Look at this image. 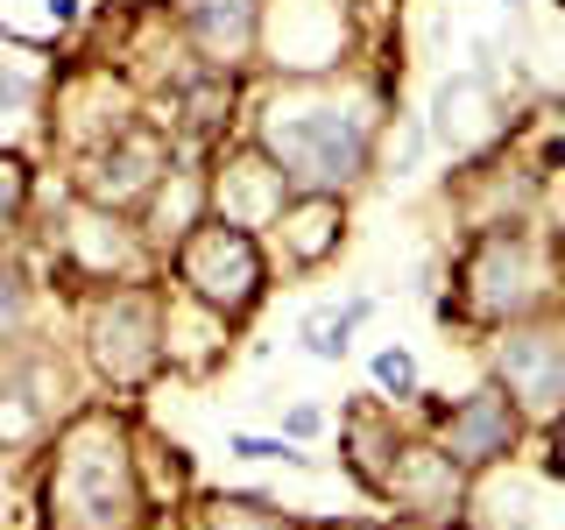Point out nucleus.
Returning <instances> with one entry per match:
<instances>
[{
    "label": "nucleus",
    "mask_w": 565,
    "mask_h": 530,
    "mask_svg": "<svg viewBox=\"0 0 565 530\" xmlns=\"http://www.w3.org/2000/svg\"><path fill=\"white\" fill-rule=\"evenodd\" d=\"M184 14H191V29H199V43L226 64H234L247 50V35H255V0H191Z\"/></svg>",
    "instance_id": "9"
},
{
    "label": "nucleus",
    "mask_w": 565,
    "mask_h": 530,
    "mask_svg": "<svg viewBox=\"0 0 565 530\" xmlns=\"http://www.w3.org/2000/svg\"><path fill=\"white\" fill-rule=\"evenodd\" d=\"M502 382L516 411H558L565 403V340L552 326H523L502 340Z\"/></svg>",
    "instance_id": "4"
},
{
    "label": "nucleus",
    "mask_w": 565,
    "mask_h": 530,
    "mask_svg": "<svg viewBox=\"0 0 565 530\" xmlns=\"http://www.w3.org/2000/svg\"><path fill=\"white\" fill-rule=\"evenodd\" d=\"M388 495H403V502L424 509V517H446V509H459V459L452 453H411V459H396Z\"/></svg>",
    "instance_id": "8"
},
{
    "label": "nucleus",
    "mask_w": 565,
    "mask_h": 530,
    "mask_svg": "<svg viewBox=\"0 0 565 530\" xmlns=\"http://www.w3.org/2000/svg\"><path fill=\"white\" fill-rule=\"evenodd\" d=\"M502 135V114H494V99H488V85L481 78H452V85H438V141L446 149H481V141Z\"/></svg>",
    "instance_id": "7"
},
{
    "label": "nucleus",
    "mask_w": 565,
    "mask_h": 530,
    "mask_svg": "<svg viewBox=\"0 0 565 530\" xmlns=\"http://www.w3.org/2000/svg\"><path fill=\"white\" fill-rule=\"evenodd\" d=\"M177 276H184L191 297H205L212 311H247L255 290H262L255 234H247V226H226V220H205L199 234H184V247H177Z\"/></svg>",
    "instance_id": "3"
},
{
    "label": "nucleus",
    "mask_w": 565,
    "mask_h": 530,
    "mask_svg": "<svg viewBox=\"0 0 565 530\" xmlns=\"http://www.w3.org/2000/svg\"><path fill=\"white\" fill-rule=\"evenodd\" d=\"M99 368L114 382H135L141 368L156 361V311L141 305V297H120V305H106L99 311Z\"/></svg>",
    "instance_id": "6"
},
{
    "label": "nucleus",
    "mask_w": 565,
    "mask_h": 530,
    "mask_svg": "<svg viewBox=\"0 0 565 530\" xmlns=\"http://www.w3.org/2000/svg\"><path fill=\"white\" fill-rule=\"evenodd\" d=\"M509 8H516V0H509Z\"/></svg>",
    "instance_id": "21"
},
{
    "label": "nucleus",
    "mask_w": 565,
    "mask_h": 530,
    "mask_svg": "<svg viewBox=\"0 0 565 530\" xmlns=\"http://www.w3.org/2000/svg\"><path fill=\"white\" fill-rule=\"evenodd\" d=\"M375 382L396 389V396H411V389H417V361L403 347H388V353H375Z\"/></svg>",
    "instance_id": "14"
},
{
    "label": "nucleus",
    "mask_w": 565,
    "mask_h": 530,
    "mask_svg": "<svg viewBox=\"0 0 565 530\" xmlns=\"http://www.w3.org/2000/svg\"><path fill=\"white\" fill-rule=\"evenodd\" d=\"M22 199H29V177H22V163H14V156H0V234H8V220L22 212Z\"/></svg>",
    "instance_id": "15"
},
{
    "label": "nucleus",
    "mask_w": 565,
    "mask_h": 530,
    "mask_svg": "<svg viewBox=\"0 0 565 530\" xmlns=\"http://www.w3.org/2000/svg\"><path fill=\"white\" fill-rule=\"evenodd\" d=\"M516 446V403L502 396V389H481V396H467L459 411L446 417V446L459 467H488V459H502Z\"/></svg>",
    "instance_id": "5"
},
{
    "label": "nucleus",
    "mask_w": 565,
    "mask_h": 530,
    "mask_svg": "<svg viewBox=\"0 0 565 530\" xmlns=\"http://www.w3.org/2000/svg\"><path fill=\"white\" fill-rule=\"evenodd\" d=\"M558 474H565V417H558Z\"/></svg>",
    "instance_id": "19"
},
{
    "label": "nucleus",
    "mask_w": 565,
    "mask_h": 530,
    "mask_svg": "<svg viewBox=\"0 0 565 530\" xmlns=\"http://www.w3.org/2000/svg\"><path fill=\"white\" fill-rule=\"evenodd\" d=\"M50 22H78V0H50Z\"/></svg>",
    "instance_id": "18"
},
{
    "label": "nucleus",
    "mask_w": 565,
    "mask_h": 530,
    "mask_svg": "<svg viewBox=\"0 0 565 530\" xmlns=\"http://www.w3.org/2000/svg\"><path fill=\"white\" fill-rule=\"evenodd\" d=\"M234 453H241V459H297L282 438H234Z\"/></svg>",
    "instance_id": "17"
},
{
    "label": "nucleus",
    "mask_w": 565,
    "mask_h": 530,
    "mask_svg": "<svg viewBox=\"0 0 565 530\" xmlns=\"http://www.w3.org/2000/svg\"><path fill=\"white\" fill-rule=\"evenodd\" d=\"M135 517L141 488L128 467V438L106 417H85L50 474V530H135Z\"/></svg>",
    "instance_id": "1"
},
{
    "label": "nucleus",
    "mask_w": 565,
    "mask_h": 530,
    "mask_svg": "<svg viewBox=\"0 0 565 530\" xmlns=\"http://www.w3.org/2000/svg\"><path fill=\"white\" fill-rule=\"evenodd\" d=\"M262 141H269V163L282 170V184L297 191H332L367 163V120L347 106H276Z\"/></svg>",
    "instance_id": "2"
},
{
    "label": "nucleus",
    "mask_w": 565,
    "mask_h": 530,
    "mask_svg": "<svg viewBox=\"0 0 565 530\" xmlns=\"http://www.w3.org/2000/svg\"><path fill=\"white\" fill-rule=\"evenodd\" d=\"M22 318H29V290H22L14 269H0V332H14Z\"/></svg>",
    "instance_id": "16"
},
{
    "label": "nucleus",
    "mask_w": 565,
    "mask_h": 530,
    "mask_svg": "<svg viewBox=\"0 0 565 530\" xmlns=\"http://www.w3.org/2000/svg\"><path fill=\"white\" fill-rule=\"evenodd\" d=\"M226 184H234V199H220V205H226V226H262L269 212H282V199H290L282 170H269V163L226 170Z\"/></svg>",
    "instance_id": "10"
},
{
    "label": "nucleus",
    "mask_w": 565,
    "mask_h": 530,
    "mask_svg": "<svg viewBox=\"0 0 565 530\" xmlns=\"http://www.w3.org/2000/svg\"><path fill=\"white\" fill-rule=\"evenodd\" d=\"M353 318H361V305L340 311V318H318V326L305 332V347L318 353V361H340V353H347V332H353Z\"/></svg>",
    "instance_id": "13"
},
{
    "label": "nucleus",
    "mask_w": 565,
    "mask_h": 530,
    "mask_svg": "<svg viewBox=\"0 0 565 530\" xmlns=\"http://www.w3.org/2000/svg\"><path fill=\"white\" fill-rule=\"evenodd\" d=\"M106 170H120V177H106L99 191H114V199H135V191L156 184V170H163V149H156L149 135H128L114 156H106Z\"/></svg>",
    "instance_id": "11"
},
{
    "label": "nucleus",
    "mask_w": 565,
    "mask_h": 530,
    "mask_svg": "<svg viewBox=\"0 0 565 530\" xmlns=\"http://www.w3.org/2000/svg\"><path fill=\"white\" fill-rule=\"evenodd\" d=\"M318 530H361V523H318Z\"/></svg>",
    "instance_id": "20"
},
{
    "label": "nucleus",
    "mask_w": 565,
    "mask_h": 530,
    "mask_svg": "<svg viewBox=\"0 0 565 530\" xmlns=\"http://www.w3.org/2000/svg\"><path fill=\"white\" fill-rule=\"evenodd\" d=\"M332 241H340V226H332V199H326V191H305V205H297V255L318 262Z\"/></svg>",
    "instance_id": "12"
}]
</instances>
